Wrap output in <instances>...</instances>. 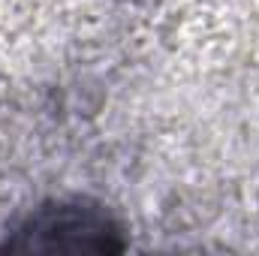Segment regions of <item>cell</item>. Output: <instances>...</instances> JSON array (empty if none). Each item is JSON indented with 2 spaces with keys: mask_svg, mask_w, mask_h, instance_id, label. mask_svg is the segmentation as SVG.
<instances>
[{
  "mask_svg": "<svg viewBox=\"0 0 259 256\" xmlns=\"http://www.w3.org/2000/svg\"><path fill=\"white\" fill-rule=\"evenodd\" d=\"M27 241L9 244L27 247V250H112L118 241H112L115 226L109 217L97 214L94 208H78V205H55L42 208L30 226L21 232Z\"/></svg>",
  "mask_w": 259,
  "mask_h": 256,
  "instance_id": "1",
  "label": "cell"
}]
</instances>
